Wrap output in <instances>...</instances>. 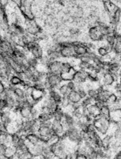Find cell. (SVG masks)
<instances>
[{"mask_svg":"<svg viewBox=\"0 0 121 159\" xmlns=\"http://www.w3.org/2000/svg\"><path fill=\"white\" fill-rule=\"evenodd\" d=\"M97 131L102 137L110 132L111 123L110 119L106 118L100 115L94 119L93 121Z\"/></svg>","mask_w":121,"mask_h":159,"instance_id":"cell-1","label":"cell"},{"mask_svg":"<svg viewBox=\"0 0 121 159\" xmlns=\"http://www.w3.org/2000/svg\"><path fill=\"white\" fill-rule=\"evenodd\" d=\"M64 134L69 143L80 145L84 142L81 135V131L76 126L69 127L65 131Z\"/></svg>","mask_w":121,"mask_h":159,"instance_id":"cell-2","label":"cell"},{"mask_svg":"<svg viewBox=\"0 0 121 159\" xmlns=\"http://www.w3.org/2000/svg\"><path fill=\"white\" fill-rule=\"evenodd\" d=\"M52 127V121L40 123V125L37 133L40 137L41 143H47L48 137L53 133Z\"/></svg>","mask_w":121,"mask_h":159,"instance_id":"cell-3","label":"cell"},{"mask_svg":"<svg viewBox=\"0 0 121 159\" xmlns=\"http://www.w3.org/2000/svg\"><path fill=\"white\" fill-rule=\"evenodd\" d=\"M64 81L62 80L60 75H53L48 73L47 80L45 82L46 88L47 90L50 89H58L60 84Z\"/></svg>","mask_w":121,"mask_h":159,"instance_id":"cell-4","label":"cell"},{"mask_svg":"<svg viewBox=\"0 0 121 159\" xmlns=\"http://www.w3.org/2000/svg\"><path fill=\"white\" fill-rule=\"evenodd\" d=\"M88 34L90 39L94 42H100L105 39V37L103 34L102 29L97 25L90 27Z\"/></svg>","mask_w":121,"mask_h":159,"instance_id":"cell-5","label":"cell"},{"mask_svg":"<svg viewBox=\"0 0 121 159\" xmlns=\"http://www.w3.org/2000/svg\"><path fill=\"white\" fill-rule=\"evenodd\" d=\"M62 62L60 60L48 61L47 64V70L48 73L60 75L62 73Z\"/></svg>","mask_w":121,"mask_h":159,"instance_id":"cell-6","label":"cell"},{"mask_svg":"<svg viewBox=\"0 0 121 159\" xmlns=\"http://www.w3.org/2000/svg\"><path fill=\"white\" fill-rule=\"evenodd\" d=\"M26 32L32 36H37L40 34V27L36 23L35 20H25Z\"/></svg>","mask_w":121,"mask_h":159,"instance_id":"cell-7","label":"cell"},{"mask_svg":"<svg viewBox=\"0 0 121 159\" xmlns=\"http://www.w3.org/2000/svg\"><path fill=\"white\" fill-rule=\"evenodd\" d=\"M77 119L72 115L70 112L64 110V117L62 121V123L65 129V131L70 126H75Z\"/></svg>","mask_w":121,"mask_h":159,"instance_id":"cell-8","label":"cell"},{"mask_svg":"<svg viewBox=\"0 0 121 159\" xmlns=\"http://www.w3.org/2000/svg\"><path fill=\"white\" fill-rule=\"evenodd\" d=\"M99 82L105 87L109 88L114 85V84L116 83V80L113 75L111 73L107 72L100 78Z\"/></svg>","mask_w":121,"mask_h":159,"instance_id":"cell-9","label":"cell"},{"mask_svg":"<svg viewBox=\"0 0 121 159\" xmlns=\"http://www.w3.org/2000/svg\"><path fill=\"white\" fill-rule=\"evenodd\" d=\"M73 80L77 84H85L88 80V72L83 70H78L73 77Z\"/></svg>","mask_w":121,"mask_h":159,"instance_id":"cell-10","label":"cell"},{"mask_svg":"<svg viewBox=\"0 0 121 159\" xmlns=\"http://www.w3.org/2000/svg\"><path fill=\"white\" fill-rule=\"evenodd\" d=\"M104 8L109 15L110 18H112L119 8L110 0H103Z\"/></svg>","mask_w":121,"mask_h":159,"instance_id":"cell-11","label":"cell"},{"mask_svg":"<svg viewBox=\"0 0 121 159\" xmlns=\"http://www.w3.org/2000/svg\"><path fill=\"white\" fill-rule=\"evenodd\" d=\"M52 130L54 133L59 135L62 136L65 133V129L62 123V121L53 119L52 120Z\"/></svg>","mask_w":121,"mask_h":159,"instance_id":"cell-12","label":"cell"},{"mask_svg":"<svg viewBox=\"0 0 121 159\" xmlns=\"http://www.w3.org/2000/svg\"><path fill=\"white\" fill-rule=\"evenodd\" d=\"M44 143L40 142L39 143L30 146L29 147V152L30 153L31 156L32 157H39L40 156L43 154V150H44Z\"/></svg>","mask_w":121,"mask_h":159,"instance_id":"cell-13","label":"cell"},{"mask_svg":"<svg viewBox=\"0 0 121 159\" xmlns=\"http://www.w3.org/2000/svg\"><path fill=\"white\" fill-rule=\"evenodd\" d=\"M47 95L50 98H52L55 102H56L58 104H60L63 99L62 96L60 95L57 89L52 88L47 90Z\"/></svg>","mask_w":121,"mask_h":159,"instance_id":"cell-14","label":"cell"},{"mask_svg":"<svg viewBox=\"0 0 121 159\" xmlns=\"http://www.w3.org/2000/svg\"><path fill=\"white\" fill-rule=\"evenodd\" d=\"M40 142V137L37 133H30L27 135V143L29 147L35 145Z\"/></svg>","mask_w":121,"mask_h":159,"instance_id":"cell-15","label":"cell"},{"mask_svg":"<svg viewBox=\"0 0 121 159\" xmlns=\"http://www.w3.org/2000/svg\"><path fill=\"white\" fill-rule=\"evenodd\" d=\"M67 98L69 100L71 104L81 103V100H82V98H81V96L77 90L71 91L70 93L67 96Z\"/></svg>","mask_w":121,"mask_h":159,"instance_id":"cell-16","label":"cell"},{"mask_svg":"<svg viewBox=\"0 0 121 159\" xmlns=\"http://www.w3.org/2000/svg\"><path fill=\"white\" fill-rule=\"evenodd\" d=\"M54 118V113L49 112L46 110L41 111L38 120L40 121V123L45 122L48 121H52Z\"/></svg>","mask_w":121,"mask_h":159,"instance_id":"cell-17","label":"cell"},{"mask_svg":"<svg viewBox=\"0 0 121 159\" xmlns=\"http://www.w3.org/2000/svg\"><path fill=\"white\" fill-rule=\"evenodd\" d=\"M87 110V113L88 115L91 116V117L95 118L98 115H100V109L95 104V103L91 104L90 106H88L86 108Z\"/></svg>","mask_w":121,"mask_h":159,"instance_id":"cell-18","label":"cell"},{"mask_svg":"<svg viewBox=\"0 0 121 159\" xmlns=\"http://www.w3.org/2000/svg\"><path fill=\"white\" fill-rule=\"evenodd\" d=\"M31 108L29 106H22L20 110L19 115L24 120L31 119Z\"/></svg>","mask_w":121,"mask_h":159,"instance_id":"cell-19","label":"cell"},{"mask_svg":"<svg viewBox=\"0 0 121 159\" xmlns=\"http://www.w3.org/2000/svg\"><path fill=\"white\" fill-rule=\"evenodd\" d=\"M18 151L15 146L13 145H9L7 146L4 156L8 159H14Z\"/></svg>","mask_w":121,"mask_h":159,"instance_id":"cell-20","label":"cell"},{"mask_svg":"<svg viewBox=\"0 0 121 159\" xmlns=\"http://www.w3.org/2000/svg\"><path fill=\"white\" fill-rule=\"evenodd\" d=\"M77 71V70L73 67L70 71H69L67 73H65L60 74V76L62 78V80L64 82H68V81L73 80L74 75H75Z\"/></svg>","mask_w":121,"mask_h":159,"instance_id":"cell-21","label":"cell"},{"mask_svg":"<svg viewBox=\"0 0 121 159\" xmlns=\"http://www.w3.org/2000/svg\"><path fill=\"white\" fill-rule=\"evenodd\" d=\"M58 91L60 92V95L62 96L63 98L67 97L69 94L70 93L71 90L69 88L67 82H63L60 85V86L58 88Z\"/></svg>","mask_w":121,"mask_h":159,"instance_id":"cell-22","label":"cell"},{"mask_svg":"<svg viewBox=\"0 0 121 159\" xmlns=\"http://www.w3.org/2000/svg\"><path fill=\"white\" fill-rule=\"evenodd\" d=\"M115 140L113 134L108 133L104 136L102 137V140L103 143V148L107 149L110 148V146L112 141Z\"/></svg>","mask_w":121,"mask_h":159,"instance_id":"cell-23","label":"cell"},{"mask_svg":"<svg viewBox=\"0 0 121 159\" xmlns=\"http://www.w3.org/2000/svg\"><path fill=\"white\" fill-rule=\"evenodd\" d=\"M100 115L106 118L110 119L111 116V110L110 107L106 104L100 108Z\"/></svg>","mask_w":121,"mask_h":159,"instance_id":"cell-24","label":"cell"},{"mask_svg":"<svg viewBox=\"0 0 121 159\" xmlns=\"http://www.w3.org/2000/svg\"><path fill=\"white\" fill-rule=\"evenodd\" d=\"M14 95L16 98H23L25 99L27 98V93L25 89L20 86L16 87L15 89L14 90Z\"/></svg>","mask_w":121,"mask_h":159,"instance_id":"cell-25","label":"cell"},{"mask_svg":"<svg viewBox=\"0 0 121 159\" xmlns=\"http://www.w3.org/2000/svg\"><path fill=\"white\" fill-rule=\"evenodd\" d=\"M60 140V137L55 134V133H53L52 135H50L47 140V143L49 145H56L57 143H58Z\"/></svg>","mask_w":121,"mask_h":159,"instance_id":"cell-26","label":"cell"},{"mask_svg":"<svg viewBox=\"0 0 121 159\" xmlns=\"http://www.w3.org/2000/svg\"><path fill=\"white\" fill-rule=\"evenodd\" d=\"M119 100H121L118 97L116 94L115 92H113L112 93H111V95L108 97V98L106 102V104L110 107V106L113 105L114 104H115Z\"/></svg>","mask_w":121,"mask_h":159,"instance_id":"cell-27","label":"cell"},{"mask_svg":"<svg viewBox=\"0 0 121 159\" xmlns=\"http://www.w3.org/2000/svg\"><path fill=\"white\" fill-rule=\"evenodd\" d=\"M110 149L115 153H117L121 149V140H114L110 146Z\"/></svg>","mask_w":121,"mask_h":159,"instance_id":"cell-28","label":"cell"},{"mask_svg":"<svg viewBox=\"0 0 121 159\" xmlns=\"http://www.w3.org/2000/svg\"><path fill=\"white\" fill-rule=\"evenodd\" d=\"M32 123H33V119L25 120L24 123H23V133L28 134L30 133Z\"/></svg>","mask_w":121,"mask_h":159,"instance_id":"cell-29","label":"cell"},{"mask_svg":"<svg viewBox=\"0 0 121 159\" xmlns=\"http://www.w3.org/2000/svg\"><path fill=\"white\" fill-rule=\"evenodd\" d=\"M40 112L41 110L39 106H37L32 107L31 110V119H38Z\"/></svg>","mask_w":121,"mask_h":159,"instance_id":"cell-30","label":"cell"},{"mask_svg":"<svg viewBox=\"0 0 121 159\" xmlns=\"http://www.w3.org/2000/svg\"><path fill=\"white\" fill-rule=\"evenodd\" d=\"M23 80L16 75H12L9 78V84L15 86H20Z\"/></svg>","mask_w":121,"mask_h":159,"instance_id":"cell-31","label":"cell"},{"mask_svg":"<svg viewBox=\"0 0 121 159\" xmlns=\"http://www.w3.org/2000/svg\"><path fill=\"white\" fill-rule=\"evenodd\" d=\"M11 134V139H12V145L15 146L20 141L22 138V134L20 133L15 132L10 133Z\"/></svg>","mask_w":121,"mask_h":159,"instance_id":"cell-32","label":"cell"},{"mask_svg":"<svg viewBox=\"0 0 121 159\" xmlns=\"http://www.w3.org/2000/svg\"><path fill=\"white\" fill-rule=\"evenodd\" d=\"M88 92V96L90 97L92 99H93L94 100V101H95V100L97 98L98 94V92L97 90V88H95V87H92L90 89L87 90Z\"/></svg>","mask_w":121,"mask_h":159,"instance_id":"cell-33","label":"cell"},{"mask_svg":"<svg viewBox=\"0 0 121 159\" xmlns=\"http://www.w3.org/2000/svg\"><path fill=\"white\" fill-rule=\"evenodd\" d=\"M73 66L72 65L71 63L68 62H62V73H65L70 71Z\"/></svg>","mask_w":121,"mask_h":159,"instance_id":"cell-34","label":"cell"},{"mask_svg":"<svg viewBox=\"0 0 121 159\" xmlns=\"http://www.w3.org/2000/svg\"><path fill=\"white\" fill-rule=\"evenodd\" d=\"M32 156L29 151L23 153H17L14 159H31Z\"/></svg>","mask_w":121,"mask_h":159,"instance_id":"cell-35","label":"cell"},{"mask_svg":"<svg viewBox=\"0 0 121 159\" xmlns=\"http://www.w3.org/2000/svg\"><path fill=\"white\" fill-rule=\"evenodd\" d=\"M71 113L72 115L76 118V119H81L83 118V107H80V108L73 110L71 111Z\"/></svg>","mask_w":121,"mask_h":159,"instance_id":"cell-36","label":"cell"},{"mask_svg":"<svg viewBox=\"0 0 121 159\" xmlns=\"http://www.w3.org/2000/svg\"><path fill=\"white\" fill-rule=\"evenodd\" d=\"M94 102L95 101L93 99H92L89 96H87V97H86L85 98H84L81 100V102L80 104H81V106H82L83 107L87 108L88 106L94 104Z\"/></svg>","mask_w":121,"mask_h":159,"instance_id":"cell-37","label":"cell"},{"mask_svg":"<svg viewBox=\"0 0 121 159\" xmlns=\"http://www.w3.org/2000/svg\"><path fill=\"white\" fill-rule=\"evenodd\" d=\"M115 140H121V126L116 127L111 133Z\"/></svg>","mask_w":121,"mask_h":159,"instance_id":"cell-38","label":"cell"},{"mask_svg":"<svg viewBox=\"0 0 121 159\" xmlns=\"http://www.w3.org/2000/svg\"><path fill=\"white\" fill-rule=\"evenodd\" d=\"M113 50L116 54H121V41L116 40L115 45L113 46Z\"/></svg>","mask_w":121,"mask_h":159,"instance_id":"cell-39","label":"cell"},{"mask_svg":"<svg viewBox=\"0 0 121 159\" xmlns=\"http://www.w3.org/2000/svg\"><path fill=\"white\" fill-rule=\"evenodd\" d=\"M70 105H71V103H70L67 97L63 98V99L60 103V106L64 108V110H67V108H69Z\"/></svg>","mask_w":121,"mask_h":159,"instance_id":"cell-40","label":"cell"},{"mask_svg":"<svg viewBox=\"0 0 121 159\" xmlns=\"http://www.w3.org/2000/svg\"><path fill=\"white\" fill-rule=\"evenodd\" d=\"M97 53L100 57H103L108 54V52L105 47H100L97 50Z\"/></svg>","mask_w":121,"mask_h":159,"instance_id":"cell-41","label":"cell"},{"mask_svg":"<svg viewBox=\"0 0 121 159\" xmlns=\"http://www.w3.org/2000/svg\"><path fill=\"white\" fill-rule=\"evenodd\" d=\"M67 82V84L69 88H70V90L71 91L77 90V84L73 80L68 81V82Z\"/></svg>","mask_w":121,"mask_h":159,"instance_id":"cell-42","label":"cell"},{"mask_svg":"<svg viewBox=\"0 0 121 159\" xmlns=\"http://www.w3.org/2000/svg\"><path fill=\"white\" fill-rule=\"evenodd\" d=\"M7 108V103L5 100L0 99V110H4Z\"/></svg>","mask_w":121,"mask_h":159,"instance_id":"cell-43","label":"cell"},{"mask_svg":"<svg viewBox=\"0 0 121 159\" xmlns=\"http://www.w3.org/2000/svg\"><path fill=\"white\" fill-rule=\"evenodd\" d=\"M97 132V129H96V128L95 126V125L93 123H90L89 125H88V132L89 133H94L96 132Z\"/></svg>","mask_w":121,"mask_h":159,"instance_id":"cell-44","label":"cell"},{"mask_svg":"<svg viewBox=\"0 0 121 159\" xmlns=\"http://www.w3.org/2000/svg\"><path fill=\"white\" fill-rule=\"evenodd\" d=\"M7 145L4 144H0V156H4L7 149Z\"/></svg>","mask_w":121,"mask_h":159,"instance_id":"cell-45","label":"cell"},{"mask_svg":"<svg viewBox=\"0 0 121 159\" xmlns=\"http://www.w3.org/2000/svg\"><path fill=\"white\" fill-rule=\"evenodd\" d=\"M78 92L79 93V94H80L81 98H82V100L88 96V92H87L86 89H83V90H78Z\"/></svg>","mask_w":121,"mask_h":159,"instance_id":"cell-46","label":"cell"},{"mask_svg":"<svg viewBox=\"0 0 121 159\" xmlns=\"http://www.w3.org/2000/svg\"><path fill=\"white\" fill-rule=\"evenodd\" d=\"M112 159H121V149L115 154Z\"/></svg>","mask_w":121,"mask_h":159,"instance_id":"cell-47","label":"cell"},{"mask_svg":"<svg viewBox=\"0 0 121 159\" xmlns=\"http://www.w3.org/2000/svg\"><path fill=\"white\" fill-rule=\"evenodd\" d=\"M75 159H88V157L86 155L77 154V155H76Z\"/></svg>","mask_w":121,"mask_h":159,"instance_id":"cell-48","label":"cell"},{"mask_svg":"<svg viewBox=\"0 0 121 159\" xmlns=\"http://www.w3.org/2000/svg\"><path fill=\"white\" fill-rule=\"evenodd\" d=\"M76 154L75 153H70L69 157L67 159H75Z\"/></svg>","mask_w":121,"mask_h":159,"instance_id":"cell-49","label":"cell"},{"mask_svg":"<svg viewBox=\"0 0 121 159\" xmlns=\"http://www.w3.org/2000/svg\"><path fill=\"white\" fill-rule=\"evenodd\" d=\"M22 0H12V1L19 7L21 5V3H22Z\"/></svg>","mask_w":121,"mask_h":159,"instance_id":"cell-50","label":"cell"},{"mask_svg":"<svg viewBox=\"0 0 121 159\" xmlns=\"http://www.w3.org/2000/svg\"><path fill=\"white\" fill-rule=\"evenodd\" d=\"M31 159H39V157H32Z\"/></svg>","mask_w":121,"mask_h":159,"instance_id":"cell-51","label":"cell"},{"mask_svg":"<svg viewBox=\"0 0 121 159\" xmlns=\"http://www.w3.org/2000/svg\"><path fill=\"white\" fill-rule=\"evenodd\" d=\"M119 1H120V2H121V0H119Z\"/></svg>","mask_w":121,"mask_h":159,"instance_id":"cell-52","label":"cell"}]
</instances>
